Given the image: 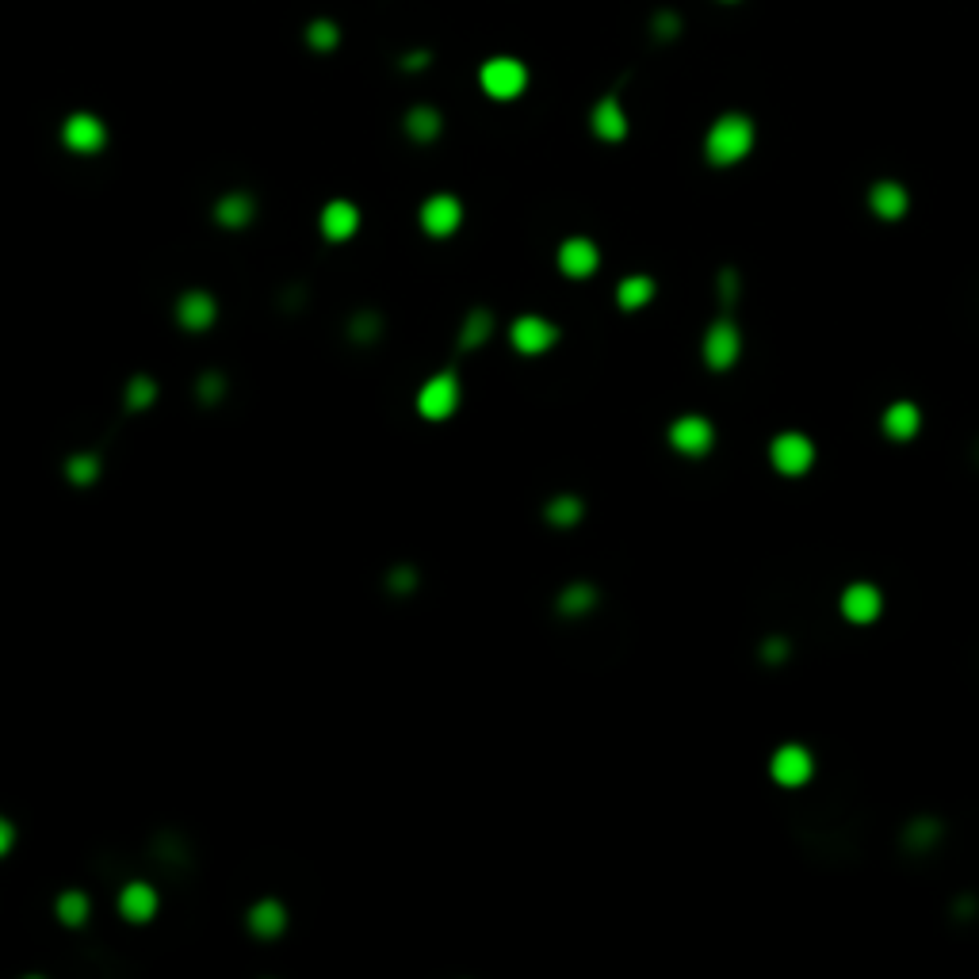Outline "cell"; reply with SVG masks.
<instances>
[{"label": "cell", "instance_id": "obj_7", "mask_svg": "<svg viewBox=\"0 0 979 979\" xmlns=\"http://www.w3.org/2000/svg\"><path fill=\"white\" fill-rule=\"evenodd\" d=\"M769 773H773V781L784 784V788H800V784L811 781V773H815V762H811V754H807L804 746H781L777 754H773V762H769Z\"/></svg>", "mask_w": 979, "mask_h": 979}, {"label": "cell", "instance_id": "obj_1", "mask_svg": "<svg viewBox=\"0 0 979 979\" xmlns=\"http://www.w3.org/2000/svg\"><path fill=\"white\" fill-rule=\"evenodd\" d=\"M754 146V123L746 115H723L716 127L708 131V142H704V153L712 165H735L742 161Z\"/></svg>", "mask_w": 979, "mask_h": 979}, {"label": "cell", "instance_id": "obj_21", "mask_svg": "<svg viewBox=\"0 0 979 979\" xmlns=\"http://www.w3.org/2000/svg\"><path fill=\"white\" fill-rule=\"evenodd\" d=\"M490 329H494V314H490L486 306H475V310L467 314V326H463L459 345H463V349H475V345H482V341L490 337Z\"/></svg>", "mask_w": 979, "mask_h": 979}, {"label": "cell", "instance_id": "obj_12", "mask_svg": "<svg viewBox=\"0 0 979 979\" xmlns=\"http://www.w3.org/2000/svg\"><path fill=\"white\" fill-rule=\"evenodd\" d=\"M66 146L77 153H96L104 142H108V131H104V123L96 119V115H73L66 123Z\"/></svg>", "mask_w": 979, "mask_h": 979}, {"label": "cell", "instance_id": "obj_8", "mask_svg": "<svg viewBox=\"0 0 979 979\" xmlns=\"http://www.w3.org/2000/svg\"><path fill=\"white\" fill-rule=\"evenodd\" d=\"M739 352H742V337L735 322H716V326L708 329V337H704V360H708V368L727 371L739 360Z\"/></svg>", "mask_w": 979, "mask_h": 979}, {"label": "cell", "instance_id": "obj_22", "mask_svg": "<svg viewBox=\"0 0 979 979\" xmlns=\"http://www.w3.org/2000/svg\"><path fill=\"white\" fill-rule=\"evenodd\" d=\"M593 601H597L593 586H586V582H574V586L559 597V609H563L566 616H586V612L593 609Z\"/></svg>", "mask_w": 979, "mask_h": 979}, {"label": "cell", "instance_id": "obj_15", "mask_svg": "<svg viewBox=\"0 0 979 979\" xmlns=\"http://www.w3.org/2000/svg\"><path fill=\"white\" fill-rule=\"evenodd\" d=\"M119 911L127 922H150L153 911H157V892L150 884H127L119 895Z\"/></svg>", "mask_w": 979, "mask_h": 979}, {"label": "cell", "instance_id": "obj_9", "mask_svg": "<svg viewBox=\"0 0 979 979\" xmlns=\"http://www.w3.org/2000/svg\"><path fill=\"white\" fill-rule=\"evenodd\" d=\"M459 222H463V207H459L456 196L425 199V207H421V226H425L429 238H448V234H456Z\"/></svg>", "mask_w": 979, "mask_h": 979}, {"label": "cell", "instance_id": "obj_2", "mask_svg": "<svg viewBox=\"0 0 979 979\" xmlns=\"http://www.w3.org/2000/svg\"><path fill=\"white\" fill-rule=\"evenodd\" d=\"M456 406H459V383L452 371L433 375V379L421 387V394H417V410H421V417H429V421L452 417L456 414Z\"/></svg>", "mask_w": 979, "mask_h": 979}, {"label": "cell", "instance_id": "obj_20", "mask_svg": "<svg viewBox=\"0 0 979 979\" xmlns=\"http://www.w3.org/2000/svg\"><path fill=\"white\" fill-rule=\"evenodd\" d=\"M616 299L624 310H639L654 299V280L651 276H628V280L616 287Z\"/></svg>", "mask_w": 979, "mask_h": 979}, {"label": "cell", "instance_id": "obj_25", "mask_svg": "<svg viewBox=\"0 0 979 979\" xmlns=\"http://www.w3.org/2000/svg\"><path fill=\"white\" fill-rule=\"evenodd\" d=\"M406 127H410V134H414L417 142H429V138H436V131H440V115H436L433 108H414L410 111V119H406Z\"/></svg>", "mask_w": 979, "mask_h": 979}, {"label": "cell", "instance_id": "obj_23", "mask_svg": "<svg viewBox=\"0 0 979 979\" xmlns=\"http://www.w3.org/2000/svg\"><path fill=\"white\" fill-rule=\"evenodd\" d=\"M253 218V199L249 196H226L218 203V222L222 226H245Z\"/></svg>", "mask_w": 979, "mask_h": 979}, {"label": "cell", "instance_id": "obj_30", "mask_svg": "<svg viewBox=\"0 0 979 979\" xmlns=\"http://www.w3.org/2000/svg\"><path fill=\"white\" fill-rule=\"evenodd\" d=\"M199 394H203V402H218V398H222V379H218V375L199 379Z\"/></svg>", "mask_w": 979, "mask_h": 979}, {"label": "cell", "instance_id": "obj_6", "mask_svg": "<svg viewBox=\"0 0 979 979\" xmlns=\"http://www.w3.org/2000/svg\"><path fill=\"white\" fill-rule=\"evenodd\" d=\"M509 341H513V349L517 352L536 356V352H547L555 341H559V329L551 326L547 318H540V314H524V318H517L513 329H509Z\"/></svg>", "mask_w": 979, "mask_h": 979}, {"label": "cell", "instance_id": "obj_27", "mask_svg": "<svg viewBox=\"0 0 979 979\" xmlns=\"http://www.w3.org/2000/svg\"><path fill=\"white\" fill-rule=\"evenodd\" d=\"M153 398H157V383H153L150 375H134L131 387H127V406L131 410H146Z\"/></svg>", "mask_w": 979, "mask_h": 979}, {"label": "cell", "instance_id": "obj_26", "mask_svg": "<svg viewBox=\"0 0 979 979\" xmlns=\"http://www.w3.org/2000/svg\"><path fill=\"white\" fill-rule=\"evenodd\" d=\"M58 918L66 922V926H81L88 918V899L81 892H66L58 899Z\"/></svg>", "mask_w": 979, "mask_h": 979}, {"label": "cell", "instance_id": "obj_5", "mask_svg": "<svg viewBox=\"0 0 979 979\" xmlns=\"http://www.w3.org/2000/svg\"><path fill=\"white\" fill-rule=\"evenodd\" d=\"M712 440H716V433H712V421L708 417L689 414V417H677L674 425H670V444L689 459L708 456L712 452Z\"/></svg>", "mask_w": 979, "mask_h": 979}, {"label": "cell", "instance_id": "obj_32", "mask_svg": "<svg viewBox=\"0 0 979 979\" xmlns=\"http://www.w3.org/2000/svg\"><path fill=\"white\" fill-rule=\"evenodd\" d=\"M375 329H379V326H375V318H371V314H368V318H360V322H356V333H364L360 341H371V333H375Z\"/></svg>", "mask_w": 979, "mask_h": 979}, {"label": "cell", "instance_id": "obj_17", "mask_svg": "<svg viewBox=\"0 0 979 979\" xmlns=\"http://www.w3.org/2000/svg\"><path fill=\"white\" fill-rule=\"evenodd\" d=\"M869 203H872V211L880 218H903L907 215V192H903V184H895V180H880L876 188H872V196H869Z\"/></svg>", "mask_w": 979, "mask_h": 979}, {"label": "cell", "instance_id": "obj_31", "mask_svg": "<svg viewBox=\"0 0 979 979\" xmlns=\"http://www.w3.org/2000/svg\"><path fill=\"white\" fill-rule=\"evenodd\" d=\"M12 846H16V827H12L8 819H0V857H4Z\"/></svg>", "mask_w": 979, "mask_h": 979}, {"label": "cell", "instance_id": "obj_24", "mask_svg": "<svg viewBox=\"0 0 979 979\" xmlns=\"http://www.w3.org/2000/svg\"><path fill=\"white\" fill-rule=\"evenodd\" d=\"M547 521L559 524V528H570V524H578V521H582V501L570 498V494L555 498L551 505H547Z\"/></svg>", "mask_w": 979, "mask_h": 979}, {"label": "cell", "instance_id": "obj_4", "mask_svg": "<svg viewBox=\"0 0 979 979\" xmlns=\"http://www.w3.org/2000/svg\"><path fill=\"white\" fill-rule=\"evenodd\" d=\"M769 459H773V467L781 471V475H804L807 467L815 463V448H811V440L804 433H781L773 444H769Z\"/></svg>", "mask_w": 979, "mask_h": 979}, {"label": "cell", "instance_id": "obj_19", "mask_svg": "<svg viewBox=\"0 0 979 979\" xmlns=\"http://www.w3.org/2000/svg\"><path fill=\"white\" fill-rule=\"evenodd\" d=\"M249 926H253V934L257 937H276V934H283V926H287V911H283L276 899H261V903L249 911Z\"/></svg>", "mask_w": 979, "mask_h": 979}, {"label": "cell", "instance_id": "obj_3", "mask_svg": "<svg viewBox=\"0 0 979 979\" xmlns=\"http://www.w3.org/2000/svg\"><path fill=\"white\" fill-rule=\"evenodd\" d=\"M482 88H486V96H494V100H513V96H521L524 85H528V73H524L521 62H513V58H494V62H486L479 73Z\"/></svg>", "mask_w": 979, "mask_h": 979}, {"label": "cell", "instance_id": "obj_28", "mask_svg": "<svg viewBox=\"0 0 979 979\" xmlns=\"http://www.w3.org/2000/svg\"><path fill=\"white\" fill-rule=\"evenodd\" d=\"M100 475V459L96 456H73L69 459V479L77 486H88V482Z\"/></svg>", "mask_w": 979, "mask_h": 979}, {"label": "cell", "instance_id": "obj_10", "mask_svg": "<svg viewBox=\"0 0 979 979\" xmlns=\"http://www.w3.org/2000/svg\"><path fill=\"white\" fill-rule=\"evenodd\" d=\"M880 609H884V597L869 582H853L842 593V616H846L849 624H872L880 616Z\"/></svg>", "mask_w": 979, "mask_h": 979}, {"label": "cell", "instance_id": "obj_13", "mask_svg": "<svg viewBox=\"0 0 979 979\" xmlns=\"http://www.w3.org/2000/svg\"><path fill=\"white\" fill-rule=\"evenodd\" d=\"M176 322H180L184 329H192V333L207 329L211 322H215V299H211L207 291H188V295L176 303Z\"/></svg>", "mask_w": 979, "mask_h": 979}, {"label": "cell", "instance_id": "obj_11", "mask_svg": "<svg viewBox=\"0 0 979 979\" xmlns=\"http://www.w3.org/2000/svg\"><path fill=\"white\" fill-rule=\"evenodd\" d=\"M597 264H601V253H597V245H593L589 238L563 241V249H559V268H563L570 280H586V276H593Z\"/></svg>", "mask_w": 979, "mask_h": 979}, {"label": "cell", "instance_id": "obj_14", "mask_svg": "<svg viewBox=\"0 0 979 979\" xmlns=\"http://www.w3.org/2000/svg\"><path fill=\"white\" fill-rule=\"evenodd\" d=\"M360 226V211L352 207L349 199H333L326 211H322V234L329 241H349Z\"/></svg>", "mask_w": 979, "mask_h": 979}, {"label": "cell", "instance_id": "obj_18", "mask_svg": "<svg viewBox=\"0 0 979 979\" xmlns=\"http://www.w3.org/2000/svg\"><path fill=\"white\" fill-rule=\"evenodd\" d=\"M593 131H597V138H605V142H620L628 134V119H624V111H620V104L612 96L601 100L597 111H593Z\"/></svg>", "mask_w": 979, "mask_h": 979}, {"label": "cell", "instance_id": "obj_16", "mask_svg": "<svg viewBox=\"0 0 979 979\" xmlns=\"http://www.w3.org/2000/svg\"><path fill=\"white\" fill-rule=\"evenodd\" d=\"M884 433L892 436V440H911V436H918V429H922V414H918V406L914 402H895V406H888L884 410Z\"/></svg>", "mask_w": 979, "mask_h": 979}, {"label": "cell", "instance_id": "obj_29", "mask_svg": "<svg viewBox=\"0 0 979 979\" xmlns=\"http://www.w3.org/2000/svg\"><path fill=\"white\" fill-rule=\"evenodd\" d=\"M310 46L333 50V46H337V27H333V23H314V27H310Z\"/></svg>", "mask_w": 979, "mask_h": 979}]
</instances>
